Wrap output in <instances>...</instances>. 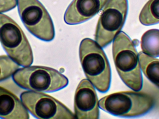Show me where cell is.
<instances>
[{"mask_svg": "<svg viewBox=\"0 0 159 119\" xmlns=\"http://www.w3.org/2000/svg\"><path fill=\"white\" fill-rule=\"evenodd\" d=\"M79 57L88 80L100 92L107 91L111 83V69L102 47L95 41L85 38L80 45Z\"/></svg>", "mask_w": 159, "mask_h": 119, "instance_id": "7a4b0ae2", "label": "cell"}, {"mask_svg": "<svg viewBox=\"0 0 159 119\" xmlns=\"http://www.w3.org/2000/svg\"><path fill=\"white\" fill-rule=\"evenodd\" d=\"M17 5V0H0V13L8 12Z\"/></svg>", "mask_w": 159, "mask_h": 119, "instance_id": "2e32d148", "label": "cell"}, {"mask_svg": "<svg viewBox=\"0 0 159 119\" xmlns=\"http://www.w3.org/2000/svg\"><path fill=\"white\" fill-rule=\"evenodd\" d=\"M19 67V65L8 56H0V82L12 76Z\"/></svg>", "mask_w": 159, "mask_h": 119, "instance_id": "9a60e30c", "label": "cell"}, {"mask_svg": "<svg viewBox=\"0 0 159 119\" xmlns=\"http://www.w3.org/2000/svg\"><path fill=\"white\" fill-rule=\"evenodd\" d=\"M108 0H74L66 10L64 21L69 25L82 23L100 12Z\"/></svg>", "mask_w": 159, "mask_h": 119, "instance_id": "30bf717a", "label": "cell"}, {"mask_svg": "<svg viewBox=\"0 0 159 119\" xmlns=\"http://www.w3.org/2000/svg\"><path fill=\"white\" fill-rule=\"evenodd\" d=\"M12 78L20 88L39 92L57 91L69 83L67 78L57 70L39 66L19 68Z\"/></svg>", "mask_w": 159, "mask_h": 119, "instance_id": "277c9868", "label": "cell"}, {"mask_svg": "<svg viewBox=\"0 0 159 119\" xmlns=\"http://www.w3.org/2000/svg\"><path fill=\"white\" fill-rule=\"evenodd\" d=\"M0 42L8 56L20 66H30L33 55L30 43L19 25L0 13Z\"/></svg>", "mask_w": 159, "mask_h": 119, "instance_id": "5b68a950", "label": "cell"}, {"mask_svg": "<svg viewBox=\"0 0 159 119\" xmlns=\"http://www.w3.org/2000/svg\"><path fill=\"white\" fill-rule=\"evenodd\" d=\"M30 115L22 102L14 94L0 86V118L28 119Z\"/></svg>", "mask_w": 159, "mask_h": 119, "instance_id": "8fae6325", "label": "cell"}, {"mask_svg": "<svg viewBox=\"0 0 159 119\" xmlns=\"http://www.w3.org/2000/svg\"><path fill=\"white\" fill-rule=\"evenodd\" d=\"M113 56L115 66L120 78L130 89L140 91L143 87L139 55L130 37L120 32L114 39Z\"/></svg>", "mask_w": 159, "mask_h": 119, "instance_id": "6da1fadb", "label": "cell"}, {"mask_svg": "<svg viewBox=\"0 0 159 119\" xmlns=\"http://www.w3.org/2000/svg\"><path fill=\"white\" fill-rule=\"evenodd\" d=\"M128 0H110L99 18L95 42L102 48L110 44L124 26L128 12Z\"/></svg>", "mask_w": 159, "mask_h": 119, "instance_id": "52a82bcc", "label": "cell"}, {"mask_svg": "<svg viewBox=\"0 0 159 119\" xmlns=\"http://www.w3.org/2000/svg\"><path fill=\"white\" fill-rule=\"evenodd\" d=\"M99 104L94 86L87 79L80 82L74 98L75 116L79 119L99 118Z\"/></svg>", "mask_w": 159, "mask_h": 119, "instance_id": "9c48e42d", "label": "cell"}, {"mask_svg": "<svg viewBox=\"0 0 159 119\" xmlns=\"http://www.w3.org/2000/svg\"><path fill=\"white\" fill-rule=\"evenodd\" d=\"M139 20L145 26L159 23V0H149L141 10Z\"/></svg>", "mask_w": 159, "mask_h": 119, "instance_id": "5bb4252c", "label": "cell"}, {"mask_svg": "<svg viewBox=\"0 0 159 119\" xmlns=\"http://www.w3.org/2000/svg\"><path fill=\"white\" fill-rule=\"evenodd\" d=\"M138 55L143 73L148 79L159 88V60L143 52Z\"/></svg>", "mask_w": 159, "mask_h": 119, "instance_id": "7c38bea8", "label": "cell"}, {"mask_svg": "<svg viewBox=\"0 0 159 119\" xmlns=\"http://www.w3.org/2000/svg\"><path fill=\"white\" fill-rule=\"evenodd\" d=\"M20 98L27 110L36 118H75V115L67 107L48 94L28 91L22 92Z\"/></svg>", "mask_w": 159, "mask_h": 119, "instance_id": "ba28073f", "label": "cell"}, {"mask_svg": "<svg viewBox=\"0 0 159 119\" xmlns=\"http://www.w3.org/2000/svg\"><path fill=\"white\" fill-rule=\"evenodd\" d=\"M143 53L153 57H159V30L152 29L146 32L141 39Z\"/></svg>", "mask_w": 159, "mask_h": 119, "instance_id": "4fadbf2b", "label": "cell"}, {"mask_svg": "<svg viewBox=\"0 0 159 119\" xmlns=\"http://www.w3.org/2000/svg\"><path fill=\"white\" fill-rule=\"evenodd\" d=\"M20 17L26 29L38 39L50 42L55 37L53 21L38 0H17Z\"/></svg>", "mask_w": 159, "mask_h": 119, "instance_id": "8992f818", "label": "cell"}, {"mask_svg": "<svg viewBox=\"0 0 159 119\" xmlns=\"http://www.w3.org/2000/svg\"><path fill=\"white\" fill-rule=\"evenodd\" d=\"M101 109L116 117H135L145 115L155 105L150 95L138 91H121L106 95L99 101Z\"/></svg>", "mask_w": 159, "mask_h": 119, "instance_id": "3957f363", "label": "cell"}]
</instances>
